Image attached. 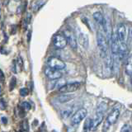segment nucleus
<instances>
[{
	"label": "nucleus",
	"instance_id": "obj_13",
	"mask_svg": "<svg viewBox=\"0 0 132 132\" xmlns=\"http://www.w3.org/2000/svg\"><path fill=\"white\" fill-rule=\"evenodd\" d=\"M73 95H69V94H61L60 96H59L57 97V100L58 102H60L61 103H64V102H69L71 101L73 99Z\"/></svg>",
	"mask_w": 132,
	"mask_h": 132
},
{
	"label": "nucleus",
	"instance_id": "obj_7",
	"mask_svg": "<svg viewBox=\"0 0 132 132\" xmlns=\"http://www.w3.org/2000/svg\"><path fill=\"white\" fill-rule=\"evenodd\" d=\"M111 50L112 55H116L119 54V48H120V40L117 33H112L111 36Z\"/></svg>",
	"mask_w": 132,
	"mask_h": 132
},
{
	"label": "nucleus",
	"instance_id": "obj_5",
	"mask_svg": "<svg viewBox=\"0 0 132 132\" xmlns=\"http://www.w3.org/2000/svg\"><path fill=\"white\" fill-rule=\"evenodd\" d=\"M87 113L88 112H87V110L85 108H81L78 111H77L71 117V124L73 126L79 124L86 117Z\"/></svg>",
	"mask_w": 132,
	"mask_h": 132
},
{
	"label": "nucleus",
	"instance_id": "obj_23",
	"mask_svg": "<svg viewBox=\"0 0 132 132\" xmlns=\"http://www.w3.org/2000/svg\"><path fill=\"white\" fill-rule=\"evenodd\" d=\"M12 72H13L14 73H18V70H16V61L14 60L13 62H12Z\"/></svg>",
	"mask_w": 132,
	"mask_h": 132
},
{
	"label": "nucleus",
	"instance_id": "obj_8",
	"mask_svg": "<svg viewBox=\"0 0 132 132\" xmlns=\"http://www.w3.org/2000/svg\"><path fill=\"white\" fill-rule=\"evenodd\" d=\"M45 73L46 77L51 80H57L60 79L62 77V73L60 72V70L52 69L51 67H49V66L45 69Z\"/></svg>",
	"mask_w": 132,
	"mask_h": 132
},
{
	"label": "nucleus",
	"instance_id": "obj_31",
	"mask_svg": "<svg viewBox=\"0 0 132 132\" xmlns=\"http://www.w3.org/2000/svg\"><path fill=\"white\" fill-rule=\"evenodd\" d=\"M131 85H132V74H131Z\"/></svg>",
	"mask_w": 132,
	"mask_h": 132
},
{
	"label": "nucleus",
	"instance_id": "obj_22",
	"mask_svg": "<svg viewBox=\"0 0 132 132\" xmlns=\"http://www.w3.org/2000/svg\"><path fill=\"white\" fill-rule=\"evenodd\" d=\"M25 5H26V3H23V4H22V5H20L18 7V10H16V13H22V12H23V9L25 8Z\"/></svg>",
	"mask_w": 132,
	"mask_h": 132
},
{
	"label": "nucleus",
	"instance_id": "obj_17",
	"mask_svg": "<svg viewBox=\"0 0 132 132\" xmlns=\"http://www.w3.org/2000/svg\"><path fill=\"white\" fill-rule=\"evenodd\" d=\"M22 130H24V131L29 130V126H28L27 120H24V121L22 122Z\"/></svg>",
	"mask_w": 132,
	"mask_h": 132
},
{
	"label": "nucleus",
	"instance_id": "obj_30",
	"mask_svg": "<svg viewBox=\"0 0 132 132\" xmlns=\"http://www.w3.org/2000/svg\"><path fill=\"white\" fill-rule=\"evenodd\" d=\"M2 94V88H1V86H0V95Z\"/></svg>",
	"mask_w": 132,
	"mask_h": 132
},
{
	"label": "nucleus",
	"instance_id": "obj_18",
	"mask_svg": "<svg viewBox=\"0 0 132 132\" xmlns=\"http://www.w3.org/2000/svg\"><path fill=\"white\" fill-rule=\"evenodd\" d=\"M21 106H22L25 111H29L31 108V106L28 102H23L22 103V105H21Z\"/></svg>",
	"mask_w": 132,
	"mask_h": 132
},
{
	"label": "nucleus",
	"instance_id": "obj_15",
	"mask_svg": "<svg viewBox=\"0 0 132 132\" xmlns=\"http://www.w3.org/2000/svg\"><path fill=\"white\" fill-rule=\"evenodd\" d=\"M93 126V120L91 118H88L85 121L84 126V130H89L92 129Z\"/></svg>",
	"mask_w": 132,
	"mask_h": 132
},
{
	"label": "nucleus",
	"instance_id": "obj_10",
	"mask_svg": "<svg viewBox=\"0 0 132 132\" xmlns=\"http://www.w3.org/2000/svg\"><path fill=\"white\" fill-rule=\"evenodd\" d=\"M117 34L120 42H126L127 33H126V27L125 24H120L117 27Z\"/></svg>",
	"mask_w": 132,
	"mask_h": 132
},
{
	"label": "nucleus",
	"instance_id": "obj_19",
	"mask_svg": "<svg viewBox=\"0 0 132 132\" xmlns=\"http://www.w3.org/2000/svg\"><path fill=\"white\" fill-rule=\"evenodd\" d=\"M29 93V91L27 88H21L20 89V95L22 97H26L27 96Z\"/></svg>",
	"mask_w": 132,
	"mask_h": 132
},
{
	"label": "nucleus",
	"instance_id": "obj_20",
	"mask_svg": "<svg viewBox=\"0 0 132 132\" xmlns=\"http://www.w3.org/2000/svg\"><path fill=\"white\" fill-rule=\"evenodd\" d=\"M6 108H7V103L4 101V99L1 98L0 99V110L4 111Z\"/></svg>",
	"mask_w": 132,
	"mask_h": 132
},
{
	"label": "nucleus",
	"instance_id": "obj_28",
	"mask_svg": "<svg viewBox=\"0 0 132 132\" xmlns=\"http://www.w3.org/2000/svg\"><path fill=\"white\" fill-rule=\"evenodd\" d=\"M18 65H20V67H22V65H23V62H22V58L21 57H18Z\"/></svg>",
	"mask_w": 132,
	"mask_h": 132
},
{
	"label": "nucleus",
	"instance_id": "obj_4",
	"mask_svg": "<svg viewBox=\"0 0 132 132\" xmlns=\"http://www.w3.org/2000/svg\"><path fill=\"white\" fill-rule=\"evenodd\" d=\"M81 84L78 82H70V84H65L59 88V92L61 93H73L77 91L80 88Z\"/></svg>",
	"mask_w": 132,
	"mask_h": 132
},
{
	"label": "nucleus",
	"instance_id": "obj_12",
	"mask_svg": "<svg viewBox=\"0 0 132 132\" xmlns=\"http://www.w3.org/2000/svg\"><path fill=\"white\" fill-rule=\"evenodd\" d=\"M126 73L129 76H131L132 74V55H130L126 59Z\"/></svg>",
	"mask_w": 132,
	"mask_h": 132
},
{
	"label": "nucleus",
	"instance_id": "obj_16",
	"mask_svg": "<svg viewBox=\"0 0 132 132\" xmlns=\"http://www.w3.org/2000/svg\"><path fill=\"white\" fill-rule=\"evenodd\" d=\"M16 78L15 77H12L10 84H9V89H10V91H12V90L14 89V88L16 87Z\"/></svg>",
	"mask_w": 132,
	"mask_h": 132
},
{
	"label": "nucleus",
	"instance_id": "obj_21",
	"mask_svg": "<svg viewBox=\"0 0 132 132\" xmlns=\"http://www.w3.org/2000/svg\"><path fill=\"white\" fill-rule=\"evenodd\" d=\"M72 113V111L71 110H66V111H63L61 112V115H62V117H64V118H67L69 117L70 115H71Z\"/></svg>",
	"mask_w": 132,
	"mask_h": 132
},
{
	"label": "nucleus",
	"instance_id": "obj_26",
	"mask_svg": "<svg viewBox=\"0 0 132 132\" xmlns=\"http://www.w3.org/2000/svg\"><path fill=\"white\" fill-rule=\"evenodd\" d=\"M128 39H129V40H132V27L130 28L129 34H128Z\"/></svg>",
	"mask_w": 132,
	"mask_h": 132
},
{
	"label": "nucleus",
	"instance_id": "obj_3",
	"mask_svg": "<svg viewBox=\"0 0 132 132\" xmlns=\"http://www.w3.org/2000/svg\"><path fill=\"white\" fill-rule=\"evenodd\" d=\"M47 64L49 67H51L52 69H55L57 70H62L65 68V63L61 60L60 59L55 56H52V57H50L48 60H47Z\"/></svg>",
	"mask_w": 132,
	"mask_h": 132
},
{
	"label": "nucleus",
	"instance_id": "obj_24",
	"mask_svg": "<svg viewBox=\"0 0 132 132\" xmlns=\"http://www.w3.org/2000/svg\"><path fill=\"white\" fill-rule=\"evenodd\" d=\"M0 80L2 82H4V80H5V76H4V73L1 69H0Z\"/></svg>",
	"mask_w": 132,
	"mask_h": 132
},
{
	"label": "nucleus",
	"instance_id": "obj_25",
	"mask_svg": "<svg viewBox=\"0 0 132 132\" xmlns=\"http://www.w3.org/2000/svg\"><path fill=\"white\" fill-rule=\"evenodd\" d=\"M130 128L128 125H125L121 128V131H130Z\"/></svg>",
	"mask_w": 132,
	"mask_h": 132
},
{
	"label": "nucleus",
	"instance_id": "obj_2",
	"mask_svg": "<svg viewBox=\"0 0 132 132\" xmlns=\"http://www.w3.org/2000/svg\"><path fill=\"white\" fill-rule=\"evenodd\" d=\"M53 44L56 49H64L68 44V40L64 34L58 33L53 37Z\"/></svg>",
	"mask_w": 132,
	"mask_h": 132
},
{
	"label": "nucleus",
	"instance_id": "obj_11",
	"mask_svg": "<svg viewBox=\"0 0 132 132\" xmlns=\"http://www.w3.org/2000/svg\"><path fill=\"white\" fill-rule=\"evenodd\" d=\"M78 40L79 44L82 45L84 49H88L89 45V40H88V36H87L85 33L80 32L79 35L78 36Z\"/></svg>",
	"mask_w": 132,
	"mask_h": 132
},
{
	"label": "nucleus",
	"instance_id": "obj_6",
	"mask_svg": "<svg viewBox=\"0 0 132 132\" xmlns=\"http://www.w3.org/2000/svg\"><path fill=\"white\" fill-rule=\"evenodd\" d=\"M119 116H120V111L118 109H114L111 111V112L109 113V115L107 116V118L106 120L105 129H108L110 126L113 125V124L117 122Z\"/></svg>",
	"mask_w": 132,
	"mask_h": 132
},
{
	"label": "nucleus",
	"instance_id": "obj_1",
	"mask_svg": "<svg viewBox=\"0 0 132 132\" xmlns=\"http://www.w3.org/2000/svg\"><path fill=\"white\" fill-rule=\"evenodd\" d=\"M97 41L101 56L102 58H106L108 55V40H106L103 33L100 31L97 33Z\"/></svg>",
	"mask_w": 132,
	"mask_h": 132
},
{
	"label": "nucleus",
	"instance_id": "obj_14",
	"mask_svg": "<svg viewBox=\"0 0 132 132\" xmlns=\"http://www.w3.org/2000/svg\"><path fill=\"white\" fill-rule=\"evenodd\" d=\"M93 16V19L95 20V22H96L97 24L101 25V26H102V22H103V19H104V18H103V16L102 14V12H94Z\"/></svg>",
	"mask_w": 132,
	"mask_h": 132
},
{
	"label": "nucleus",
	"instance_id": "obj_29",
	"mask_svg": "<svg viewBox=\"0 0 132 132\" xmlns=\"http://www.w3.org/2000/svg\"><path fill=\"white\" fill-rule=\"evenodd\" d=\"M31 32L29 31L28 34H27V40H28V42H30V40H31Z\"/></svg>",
	"mask_w": 132,
	"mask_h": 132
},
{
	"label": "nucleus",
	"instance_id": "obj_9",
	"mask_svg": "<svg viewBox=\"0 0 132 132\" xmlns=\"http://www.w3.org/2000/svg\"><path fill=\"white\" fill-rule=\"evenodd\" d=\"M64 34L66 36V38H67L68 44L69 45V46H71V48L74 50L77 49V40L73 33L69 30H66Z\"/></svg>",
	"mask_w": 132,
	"mask_h": 132
},
{
	"label": "nucleus",
	"instance_id": "obj_27",
	"mask_svg": "<svg viewBox=\"0 0 132 132\" xmlns=\"http://www.w3.org/2000/svg\"><path fill=\"white\" fill-rule=\"evenodd\" d=\"M1 121H2V122H3V125H7V117H3L1 118Z\"/></svg>",
	"mask_w": 132,
	"mask_h": 132
}]
</instances>
